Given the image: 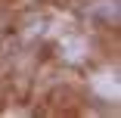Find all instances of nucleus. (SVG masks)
I'll list each match as a JSON object with an SVG mask.
<instances>
[{
	"mask_svg": "<svg viewBox=\"0 0 121 118\" xmlns=\"http://www.w3.org/2000/svg\"><path fill=\"white\" fill-rule=\"evenodd\" d=\"M93 90L99 93V96H106V100H118V81H115V75H96L93 78Z\"/></svg>",
	"mask_w": 121,
	"mask_h": 118,
	"instance_id": "nucleus-1",
	"label": "nucleus"
},
{
	"mask_svg": "<svg viewBox=\"0 0 121 118\" xmlns=\"http://www.w3.org/2000/svg\"><path fill=\"white\" fill-rule=\"evenodd\" d=\"M84 53H87V44H84L81 37H62V56H65V59L78 62Z\"/></svg>",
	"mask_w": 121,
	"mask_h": 118,
	"instance_id": "nucleus-2",
	"label": "nucleus"
}]
</instances>
